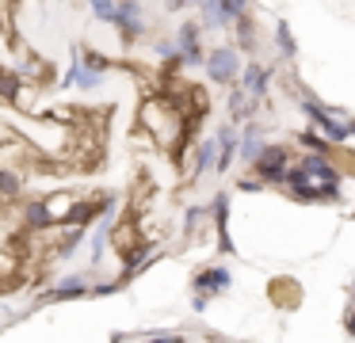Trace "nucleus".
<instances>
[{
  "label": "nucleus",
  "instance_id": "nucleus-1",
  "mask_svg": "<svg viewBox=\"0 0 355 343\" xmlns=\"http://www.w3.org/2000/svg\"><path fill=\"white\" fill-rule=\"evenodd\" d=\"M283 187L291 191L298 202H340L344 175H340L336 164H332L329 152H306L302 160L291 164Z\"/></svg>",
  "mask_w": 355,
  "mask_h": 343
},
{
  "label": "nucleus",
  "instance_id": "nucleus-22",
  "mask_svg": "<svg viewBox=\"0 0 355 343\" xmlns=\"http://www.w3.org/2000/svg\"><path fill=\"white\" fill-rule=\"evenodd\" d=\"M275 46H279V53H283V58H294V53H298V42H294L291 23H286V19L275 23Z\"/></svg>",
  "mask_w": 355,
  "mask_h": 343
},
{
  "label": "nucleus",
  "instance_id": "nucleus-4",
  "mask_svg": "<svg viewBox=\"0 0 355 343\" xmlns=\"http://www.w3.org/2000/svg\"><path fill=\"white\" fill-rule=\"evenodd\" d=\"M202 69H207V76L214 84H237L241 69H245V61H241V46L222 42V46H214V50H207Z\"/></svg>",
  "mask_w": 355,
  "mask_h": 343
},
{
  "label": "nucleus",
  "instance_id": "nucleus-2",
  "mask_svg": "<svg viewBox=\"0 0 355 343\" xmlns=\"http://www.w3.org/2000/svg\"><path fill=\"white\" fill-rule=\"evenodd\" d=\"M138 126L146 130V134L161 145V149H176V145H180V149H187V145H191L195 118H184V107H176L172 99L153 96V99H146V103H141Z\"/></svg>",
  "mask_w": 355,
  "mask_h": 343
},
{
  "label": "nucleus",
  "instance_id": "nucleus-10",
  "mask_svg": "<svg viewBox=\"0 0 355 343\" xmlns=\"http://www.w3.org/2000/svg\"><path fill=\"white\" fill-rule=\"evenodd\" d=\"M31 187V175L24 164H12V160H0V206L4 202H19Z\"/></svg>",
  "mask_w": 355,
  "mask_h": 343
},
{
  "label": "nucleus",
  "instance_id": "nucleus-30",
  "mask_svg": "<svg viewBox=\"0 0 355 343\" xmlns=\"http://www.w3.org/2000/svg\"><path fill=\"white\" fill-rule=\"evenodd\" d=\"M237 187H241V191H260V187H268V183H263V179H260V175H256V172H252V175H245V179H241V183H237Z\"/></svg>",
  "mask_w": 355,
  "mask_h": 343
},
{
  "label": "nucleus",
  "instance_id": "nucleus-7",
  "mask_svg": "<svg viewBox=\"0 0 355 343\" xmlns=\"http://www.w3.org/2000/svg\"><path fill=\"white\" fill-rule=\"evenodd\" d=\"M176 50H180V65L184 69H199L207 61L202 50V23L199 19H184L176 27Z\"/></svg>",
  "mask_w": 355,
  "mask_h": 343
},
{
  "label": "nucleus",
  "instance_id": "nucleus-3",
  "mask_svg": "<svg viewBox=\"0 0 355 343\" xmlns=\"http://www.w3.org/2000/svg\"><path fill=\"white\" fill-rule=\"evenodd\" d=\"M302 111L309 114L317 134H324L332 145H344L347 137H352V118H344V111H336V107H324L321 99L302 96Z\"/></svg>",
  "mask_w": 355,
  "mask_h": 343
},
{
  "label": "nucleus",
  "instance_id": "nucleus-21",
  "mask_svg": "<svg viewBox=\"0 0 355 343\" xmlns=\"http://www.w3.org/2000/svg\"><path fill=\"white\" fill-rule=\"evenodd\" d=\"M19 279V256L12 252V244H0V286Z\"/></svg>",
  "mask_w": 355,
  "mask_h": 343
},
{
  "label": "nucleus",
  "instance_id": "nucleus-6",
  "mask_svg": "<svg viewBox=\"0 0 355 343\" xmlns=\"http://www.w3.org/2000/svg\"><path fill=\"white\" fill-rule=\"evenodd\" d=\"M111 27L119 30L123 46H134L138 38H146L149 15H146V8H141V0H119V12H115V23H111Z\"/></svg>",
  "mask_w": 355,
  "mask_h": 343
},
{
  "label": "nucleus",
  "instance_id": "nucleus-15",
  "mask_svg": "<svg viewBox=\"0 0 355 343\" xmlns=\"http://www.w3.org/2000/svg\"><path fill=\"white\" fill-rule=\"evenodd\" d=\"M237 84H241V88H245L252 99H260V96H268V88H271V69L260 65V61H245Z\"/></svg>",
  "mask_w": 355,
  "mask_h": 343
},
{
  "label": "nucleus",
  "instance_id": "nucleus-11",
  "mask_svg": "<svg viewBox=\"0 0 355 343\" xmlns=\"http://www.w3.org/2000/svg\"><path fill=\"white\" fill-rule=\"evenodd\" d=\"M19 221H24V233L35 236V233H46L54 225V213H50L46 198L31 195V198H19Z\"/></svg>",
  "mask_w": 355,
  "mask_h": 343
},
{
  "label": "nucleus",
  "instance_id": "nucleus-9",
  "mask_svg": "<svg viewBox=\"0 0 355 343\" xmlns=\"http://www.w3.org/2000/svg\"><path fill=\"white\" fill-rule=\"evenodd\" d=\"M103 80H107V73H100V69L85 65V61L77 58V50H73V61H69V69H65V76H58V88L96 91V88H103Z\"/></svg>",
  "mask_w": 355,
  "mask_h": 343
},
{
  "label": "nucleus",
  "instance_id": "nucleus-33",
  "mask_svg": "<svg viewBox=\"0 0 355 343\" xmlns=\"http://www.w3.org/2000/svg\"><path fill=\"white\" fill-rule=\"evenodd\" d=\"M164 4H168L172 12H184V8H191V0H164Z\"/></svg>",
  "mask_w": 355,
  "mask_h": 343
},
{
  "label": "nucleus",
  "instance_id": "nucleus-23",
  "mask_svg": "<svg viewBox=\"0 0 355 343\" xmlns=\"http://www.w3.org/2000/svg\"><path fill=\"white\" fill-rule=\"evenodd\" d=\"M77 58L85 61V65H92V69H100V73H111V61L103 58L100 50H92V46H77Z\"/></svg>",
  "mask_w": 355,
  "mask_h": 343
},
{
  "label": "nucleus",
  "instance_id": "nucleus-34",
  "mask_svg": "<svg viewBox=\"0 0 355 343\" xmlns=\"http://www.w3.org/2000/svg\"><path fill=\"white\" fill-rule=\"evenodd\" d=\"M352 134H355V118H352Z\"/></svg>",
  "mask_w": 355,
  "mask_h": 343
},
{
  "label": "nucleus",
  "instance_id": "nucleus-18",
  "mask_svg": "<svg viewBox=\"0 0 355 343\" xmlns=\"http://www.w3.org/2000/svg\"><path fill=\"white\" fill-rule=\"evenodd\" d=\"M263 145H268V141H263V134L252 126V122H248V126L241 130V152H237V157H241V164H248V168H252V160L260 157V149H263Z\"/></svg>",
  "mask_w": 355,
  "mask_h": 343
},
{
  "label": "nucleus",
  "instance_id": "nucleus-27",
  "mask_svg": "<svg viewBox=\"0 0 355 343\" xmlns=\"http://www.w3.org/2000/svg\"><path fill=\"white\" fill-rule=\"evenodd\" d=\"M218 4L225 8V15H230V19H241V15H248V0H218Z\"/></svg>",
  "mask_w": 355,
  "mask_h": 343
},
{
  "label": "nucleus",
  "instance_id": "nucleus-32",
  "mask_svg": "<svg viewBox=\"0 0 355 343\" xmlns=\"http://www.w3.org/2000/svg\"><path fill=\"white\" fill-rule=\"evenodd\" d=\"M207 305H210L207 294H195V297H191V309H195V313H207Z\"/></svg>",
  "mask_w": 355,
  "mask_h": 343
},
{
  "label": "nucleus",
  "instance_id": "nucleus-5",
  "mask_svg": "<svg viewBox=\"0 0 355 343\" xmlns=\"http://www.w3.org/2000/svg\"><path fill=\"white\" fill-rule=\"evenodd\" d=\"M291 145H279V141H268L260 149V157L252 160V172L260 175L263 183H275V187H283L286 172H291Z\"/></svg>",
  "mask_w": 355,
  "mask_h": 343
},
{
  "label": "nucleus",
  "instance_id": "nucleus-13",
  "mask_svg": "<svg viewBox=\"0 0 355 343\" xmlns=\"http://www.w3.org/2000/svg\"><path fill=\"white\" fill-rule=\"evenodd\" d=\"M153 259H157V248H153L149 240H138L134 248H126V252H123V271H119V282L126 286V282H130L134 274L146 271V267L153 263Z\"/></svg>",
  "mask_w": 355,
  "mask_h": 343
},
{
  "label": "nucleus",
  "instance_id": "nucleus-8",
  "mask_svg": "<svg viewBox=\"0 0 355 343\" xmlns=\"http://www.w3.org/2000/svg\"><path fill=\"white\" fill-rule=\"evenodd\" d=\"M88 290H92L88 274H65V279H58L54 286L46 290V294L35 297V301H31V313L42 309V305H58V301H80V297H88Z\"/></svg>",
  "mask_w": 355,
  "mask_h": 343
},
{
  "label": "nucleus",
  "instance_id": "nucleus-17",
  "mask_svg": "<svg viewBox=\"0 0 355 343\" xmlns=\"http://www.w3.org/2000/svg\"><path fill=\"white\" fill-rule=\"evenodd\" d=\"M214 164H218V134L214 137H202V141L195 145V152H191V179H195V175L214 172Z\"/></svg>",
  "mask_w": 355,
  "mask_h": 343
},
{
  "label": "nucleus",
  "instance_id": "nucleus-19",
  "mask_svg": "<svg viewBox=\"0 0 355 343\" xmlns=\"http://www.w3.org/2000/svg\"><path fill=\"white\" fill-rule=\"evenodd\" d=\"M77 202H80V195H69V191H62V195H46V206H50V213H54V225L73 221Z\"/></svg>",
  "mask_w": 355,
  "mask_h": 343
},
{
  "label": "nucleus",
  "instance_id": "nucleus-28",
  "mask_svg": "<svg viewBox=\"0 0 355 343\" xmlns=\"http://www.w3.org/2000/svg\"><path fill=\"white\" fill-rule=\"evenodd\" d=\"M12 12H16V0H0V30L12 27Z\"/></svg>",
  "mask_w": 355,
  "mask_h": 343
},
{
  "label": "nucleus",
  "instance_id": "nucleus-26",
  "mask_svg": "<svg viewBox=\"0 0 355 343\" xmlns=\"http://www.w3.org/2000/svg\"><path fill=\"white\" fill-rule=\"evenodd\" d=\"M119 290H123V282H119V279H111V282H92L88 297H111V294H119Z\"/></svg>",
  "mask_w": 355,
  "mask_h": 343
},
{
  "label": "nucleus",
  "instance_id": "nucleus-20",
  "mask_svg": "<svg viewBox=\"0 0 355 343\" xmlns=\"http://www.w3.org/2000/svg\"><path fill=\"white\" fill-rule=\"evenodd\" d=\"M24 80H27V76L19 73V69L0 65V99H4V103H16V96H19V88H24Z\"/></svg>",
  "mask_w": 355,
  "mask_h": 343
},
{
  "label": "nucleus",
  "instance_id": "nucleus-12",
  "mask_svg": "<svg viewBox=\"0 0 355 343\" xmlns=\"http://www.w3.org/2000/svg\"><path fill=\"white\" fill-rule=\"evenodd\" d=\"M230 286H233V274H230V267H222V263L199 267V271H195V279H191V290H195V294H207V297L225 294Z\"/></svg>",
  "mask_w": 355,
  "mask_h": 343
},
{
  "label": "nucleus",
  "instance_id": "nucleus-31",
  "mask_svg": "<svg viewBox=\"0 0 355 343\" xmlns=\"http://www.w3.org/2000/svg\"><path fill=\"white\" fill-rule=\"evenodd\" d=\"M16 137H19V134H16V130H12V126H8V122H0V145L16 141Z\"/></svg>",
  "mask_w": 355,
  "mask_h": 343
},
{
  "label": "nucleus",
  "instance_id": "nucleus-14",
  "mask_svg": "<svg viewBox=\"0 0 355 343\" xmlns=\"http://www.w3.org/2000/svg\"><path fill=\"white\" fill-rule=\"evenodd\" d=\"M210 218H214V229H218V252L233 256V240H230V195L218 191L210 198Z\"/></svg>",
  "mask_w": 355,
  "mask_h": 343
},
{
  "label": "nucleus",
  "instance_id": "nucleus-29",
  "mask_svg": "<svg viewBox=\"0 0 355 343\" xmlns=\"http://www.w3.org/2000/svg\"><path fill=\"white\" fill-rule=\"evenodd\" d=\"M347 335H355V286H352V301H347V317H344Z\"/></svg>",
  "mask_w": 355,
  "mask_h": 343
},
{
  "label": "nucleus",
  "instance_id": "nucleus-25",
  "mask_svg": "<svg viewBox=\"0 0 355 343\" xmlns=\"http://www.w3.org/2000/svg\"><path fill=\"white\" fill-rule=\"evenodd\" d=\"M302 137V145H306V149L309 152H332V141H329V137H317V130H306V134H298Z\"/></svg>",
  "mask_w": 355,
  "mask_h": 343
},
{
  "label": "nucleus",
  "instance_id": "nucleus-24",
  "mask_svg": "<svg viewBox=\"0 0 355 343\" xmlns=\"http://www.w3.org/2000/svg\"><path fill=\"white\" fill-rule=\"evenodd\" d=\"M88 8H92V15H96L100 23H115L119 0H88Z\"/></svg>",
  "mask_w": 355,
  "mask_h": 343
},
{
  "label": "nucleus",
  "instance_id": "nucleus-16",
  "mask_svg": "<svg viewBox=\"0 0 355 343\" xmlns=\"http://www.w3.org/2000/svg\"><path fill=\"white\" fill-rule=\"evenodd\" d=\"M237 152H241V130L233 126V122H225V126L218 130V164H214V172H230L233 160H237Z\"/></svg>",
  "mask_w": 355,
  "mask_h": 343
}]
</instances>
